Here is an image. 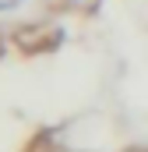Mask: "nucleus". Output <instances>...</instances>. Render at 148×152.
<instances>
[{"label":"nucleus","instance_id":"nucleus-1","mask_svg":"<svg viewBox=\"0 0 148 152\" xmlns=\"http://www.w3.org/2000/svg\"><path fill=\"white\" fill-rule=\"evenodd\" d=\"M14 4H18V0H0V7H14Z\"/></svg>","mask_w":148,"mask_h":152}]
</instances>
